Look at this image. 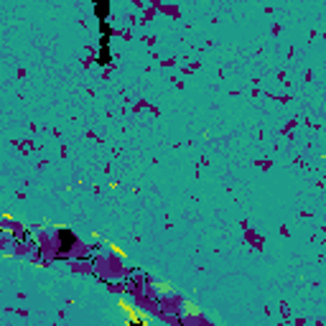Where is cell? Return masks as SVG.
<instances>
[{
    "instance_id": "2",
    "label": "cell",
    "mask_w": 326,
    "mask_h": 326,
    "mask_svg": "<svg viewBox=\"0 0 326 326\" xmlns=\"http://www.w3.org/2000/svg\"><path fill=\"white\" fill-rule=\"evenodd\" d=\"M92 8H95V18L97 20L110 18V0H92Z\"/></svg>"
},
{
    "instance_id": "1",
    "label": "cell",
    "mask_w": 326,
    "mask_h": 326,
    "mask_svg": "<svg viewBox=\"0 0 326 326\" xmlns=\"http://www.w3.org/2000/svg\"><path fill=\"white\" fill-rule=\"evenodd\" d=\"M74 245H77V234H74L72 229H67V227L59 229V250H61V252H69Z\"/></svg>"
},
{
    "instance_id": "4",
    "label": "cell",
    "mask_w": 326,
    "mask_h": 326,
    "mask_svg": "<svg viewBox=\"0 0 326 326\" xmlns=\"http://www.w3.org/2000/svg\"><path fill=\"white\" fill-rule=\"evenodd\" d=\"M112 38V26L107 20H100V43H110Z\"/></svg>"
},
{
    "instance_id": "3",
    "label": "cell",
    "mask_w": 326,
    "mask_h": 326,
    "mask_svg": "<svg viewBox=\"0 0 326 326\" xmlns=\"http://www.w3.org/2000/svg\"><path fill=\"white\" fill-rule=\"evenodd\" d=\"M100 67H110L112 64V51H110V43H100L97 49V59H95Z\"/></svg>"
}]
</instances>
